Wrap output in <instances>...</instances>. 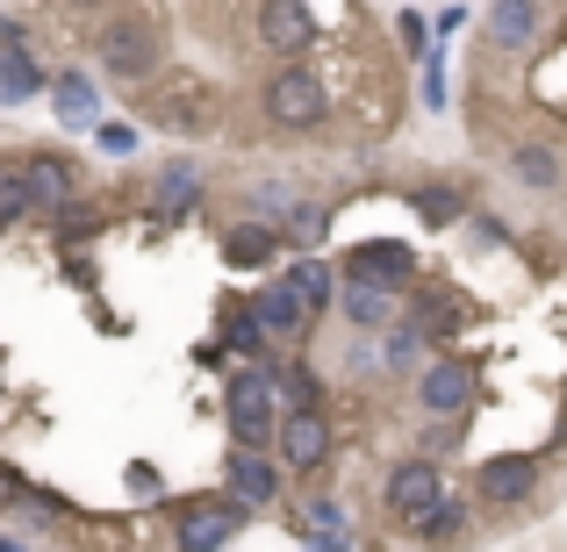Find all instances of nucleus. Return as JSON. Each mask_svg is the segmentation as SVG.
Returning <instances> with one entry per match:
<instances>
[{
  "instance_id": "obj_19",
  "label": "nucleus",
  "mask_w": 567,
  "mask_h": 552,
  "mask_svg": "<svg viewBox=\"0 0 567 552\" xmlns=\"http://www.w3.org/2000/svg\"><path fill=\"white\" fill-rule=\"evenodd\" d=\"M511 166H517V180H525V187H554V180H560V158H554V152H539V144H525Z\"/></svg>"
},
{
  "instance_id": "obj_5",
  "label": "nucleus",
  "mask_w": 567,
  "mask_h": 552,
  "mask_svg": "<svg viewBox=\"0 0 567 552\" xmlns=\"http://www.w3.org/2000/svg\"><path fill=\"white\" fill-rule=\"evenodd\" d=\"M237 531H245V502L230 496V502H187L173 539H181L187 552H208V545H230Z\"/></svg>"
},
{
  "instance_id": "obj_14",
  "label": "nucleus",
  "mask_w": 567,
  "mask_h": 552,
  "mask_svg": "<svg viewBox=\"0 0 567 552\" xmlns=\"http://www.w3.org/2000/svg\"><path fill=\"white\" fill-rule=\"evenodd\" d=\"M346 316L352 323H388L395 316V288H388V280H346Z\"/></svg>"
},
{
  "instance_id": "obj_2",
  "label": "nucleus",
  "mask_w": 567,
  "mask_h": 552,
  "mask_svg": "<svg viewBox=\"0 0 567 552\" xmlns=\"http://www.w3.org/2000/svg\"><path fill=\"white\" fill-rule=\"evenodd\" d=\"M323 108H331V94H323V80L309 65L274 72V86H266V115H274L280 129H317Z\"/></svg>"
},
{
  "instance_id": "obj_11",
  "label": "nucleus",
  "mask_w": 567,
  "mask_h": 552,
  "mask_svg": "<svg viewBox=\"0 0 567 552\" xmlns=\"http://www.w3.org/2000/svg\"><path fill=\"white\" fill-rule=\"evenodd\" d=\"M532 488H539V467H532V459H488L482 467V496L496 502V510H517Z\"/></svg>"
},
{
  "instance_id": "obj_13",
  "label": "nucleus",
  "mask_w": 567,
  "mask_h": 552,
  "mask_svg": "<svg viewBox=\"0 0 567 552\" xmlns=\"http://www.w3.org/2000/svg\"><path fill=\"white\" fill-rule=\"evenodd\" d=\"M29 187H37V208H65L72 201V158H58V152H43V158H29Z\"/></svg>"
},
{
  "instance_id": "obj_15",
  "label": "nucleus",
  "mask_w": 567,
  "mask_h": 552,
  "mask_svg": "<svg viewBox=\"0 0 567 552\" xmlns=\"http://www.w3.org/2000/svg\"><path fill=\"white\" fill-rule=\"evenodd\" d=\"M0 37H8V51H0V101H29L37 94V65H29V51L14 43V22L0 29Z\"/></svg>"
},
{
  "instance_id": "obj_20",
  "label": "nucleus",
  "mask_w": 567,
  "mask_h": 552,
  "mask_svg": "<svg viewBox=\"0 0 567 552\" xmlns=\"http://www.w3.org/2000/svg\"><path fill=\"white\" fill-rule=\"evenodd\" d=\"M37 208V187H29V173H0V222L29 216Z\"/></svg>"
},
{
  "instance_id": "obj_18",
  "label": "nucleus",
  "mask_w": 567,
  "mask_h": 552,
  "mask_svg": "<svg viewBox=\"0 0 567 552\" xmlns=\"http://www.w3.org/2000/svg\"><path fill=\"white\" fill-rule=\"evenodd\" d=\"M58 115L65 123H94V86L80 72H58Z\"/></svg>"
},
{
  "instance_id": "obj_24",
  "label": "nucleus",
  "mask_w": 567,
  "mask_h": 552,
  "mask_svg": "<svg viewBox=\"0 0 567 552\" xmlns=\"http://www.w3.org/2000/svg\"><path fill=\"white\" fill-rule=\"evenodd\" d=\"M194 201V173H166V187H158V208H187Z\"/></svg>"
},
{
  "instance_id": "obj_7",
  "label": "nucleus",
  "mask_w": 567,
  "mask_h": 552,
  "mask_svg": "<svg viewBox=\"0 0 567 552\" xmlns=\"http://www.w3.org/2000/svg\"><path fill=\"white\" fill-rule=\"evenodd\" d=\"M259 37H266V51H309V43H317V14H309L302 0H266Z\"/></svg>"
},
{
  "instance_id": "obj_26",
  "label": "nucleus",
  "mask_w": 567,
  "mask_h": 552,
  "mask_svg": "<svg viewBox=\"0 0 567 552\" xmlns=\"http://www.w3.org/2000/svg\"><path fill=\"white\" fill-rule=\"evenodd\" d=\"M295 237H302V244H317V237H323V208H302V216H295Z\"/></svg>"
},
{
  "instance_id": "obj_10",
  "label": "nucleus",
  "mask_w": 567,
  "mask_h": 552,
  "mask_svg": "<svg viewBox=\"0 0 567 552\" xmlns=\"http://www.w3.org/2000/svg\"><path fill=\"white\" fill-rule=\"evenodd\" d=\"M274 488H280V473H274V459H266L259 445L230 452V496L245 502V510H266V502H274Z\"/></svg>"
},
{
  "instance_id": "obj_1",
  "label": "nucleus",
  "mask_w": 567,
  "mask_h": 552,
  "mask_svg": "<svg viewBox=\"0 0 567 552\" xmlns=\"http://www.w3.org/2000/svg\"><path fill=\"white\" fill-rule=\"evenodd\" d=\"M280 387L274 373H245V381H230V395H223V416H230V438L237 445H266L280 430Z\"/></svg>"
},
{
  "instance_id": "obj_9",
  "label": "nucleus",
  "mask_w": 567,
  "mask_h": 552,
  "mask_svg": "<svg viewBox=\"0 0 567 552\" xmlns=\"http://www.w3.org/2000/svg\"><path fill=\"white\" fill-rule=\"evenodd\" d=\"M251 309H259L266 337H302V331H309V302H302V288H295V280L259 288V294H251Z\"/></svg>"
},
{
  "instance_id": "obj_17",
  "label": "nucleus",
  "mask_w": 567,
  "mask_h": 552,
  "mask_svg": "<svg viewBox=\"0 0 567 552\" xmlns=\"http://www.w3.org/2000/svg\"><path fill=\"white\" fill-rule=\"evenodd\" d=\"M302 531H309V539H323V545H346L352 539V524H346V510H338V502H309V510H302Z\"/></svg>"
},
{
  "instance_id": "obj_21",
  "label": "nucleus",
  "mask_w": 567,
  "mask_h": 552,
  "mask_svg": "<svg viewBox=\"0 0 567 552\" xmlns=\"http://www.w3.org/2000/svg\"><path fill=\"white\" fill-rule=\"evenodd\" d=\"M288 280H295V288H302V302H309V309H323V302H331V273H323L317 259H302V265H295Z\"/></svg>"
},
{
  "instance_id": "obj_23",
  "label": "nucleus",
  "mask_w": 567,
  "mask_h": 552,
  "mask_svg": "<svg viewBox=\"0 0 567 552\" xmlns=\"http://www.w3.org/2000/svg\"><path fill=\"white\" fill-rule=\"evenodd\" d=\"M266 251H274V237H266V230H237V237H230V259H237V265H259Z\"/></svg>"
},
{
  "instance_id": "obj_16",
  "label": "nucleus",
  "mask_w": 567,
  "mask_h": 552,
  "mask_svg": "<svg viewBox=\"0 0 567 552\" xmlns=\"http://www.w3.org/2000/svg\"><path fill=\"white\" fill-rule=\"evenodd\" d=\"M532 29H539V0H496V14H488V37L511 51V43H525Z\"/></svg>"
},
{
  "instance_id": "obj_12",
  "label": "nucleus",
  "mask_w": 567,
  "mask_h": 552,
  "mask_svg": "<svg viewBox=\"0 0 567 552\" xmlns=\"http://www.w3.org/2000/svg\"><path fill=\"white\" fill-rule=\"evenodd\" d=\"M346 280H388V288H402V280H410V251L402 244H352Z\"/></svg>"
},
{
  "instance_id": "obj_27",
  "label": "nucleus",
  "mask_w": 567,
  "mask_h": 552,
  "mask_svg": "<svg viewBox=\"0 0 567 552\" xmlns=\"http://www.w3.org/2000/svg\"><path fill=\"white\" fill-rule=\"evenodd\" d=\"M72 8H101V0H72Z\"/></svg>"
},
{
  "instance_id": "obj_3",
  "label": "nucleus",
  "mask_w": 567,
  "mask_h": 552,
  "mask_svg": "<svg viewBox=\"0 0 567 552\" xmlns=\"http://www.w3.org/2000/svg\"><path fill=\"white\" fill-rule=\"evenodd\" d=\"M101 65L115 72V80H144V72L158 65V37H152V22H109L101 29Z\"/></svg>"
},
{
  "instance_id": "obj_22",
  "label": "nucleus",
  "mask_w": 567,
  "mask_h": 552,
  "mask_svg": "<svg viewBox=\"0 0 567 552\" xmlns=\"http://www.w3.org/2000/svg\"><path fill=\"white\" fill-rule=\"evenodd\" d=\"M416 531H424V539H460V531H467V510L439 496V510H431V517H424V524H416Z\"/></svg>"
},
{
  "instance_id": "obj_8",
  "label": "nucleus",
  "mask_w": 567,
  "mask_h": 552,
  "mask_svg": "<svg viewBox=\"0 0 567 552\" xmlns=\"http://www.w3.org/2000/svg\"><path fill=\"white\" fill-rule=\"evenodd\" d=\"M467 395H474L467 360H439V366H424V381H416V402H424L431 416H460V409H467Z\"/></svg>"
},
{
  "instance_id": "obj_4",
  "label": "nucleus",
  "mask_w": 567,
  "mask_h": 552,
  "mask_svg": "<svg viewBox=\"0 0 567 552\" xmlns=\"http://www.w3.org/2000/svg\"><path fill=\"white\" fill-rule=\"evenodd\" d=\"M280 452H288V467H323L331 459V416L317 402H295L280 416Z\"/></svg>"
},
{
  "instance_id": "obj_6",
  "label": "nucleus",
  "mask_w": 567,
  "mask_h": 552,
  "mask_svg": "<svg viewBox=\"0 0 567 552\" xmlns=\"http://www.w3.org/2000/svg\"><path fill=\"white\" fill-rule=\"evenodd\" d=\"M439 496H445V481H439V467H431V459H410V467L388 473V510L410 517V524H424V517L439 510Z\"/></svg>"
},
{
  "instance_id": "obj_25",
  "label": "nucleus",
  "mask_w": 567,
  "mask_h": 552,
  "mask_svg": "<svg viewBox=\"0 0 567 552\" xmlns=\"http://www.w3.org/2000/svg\"><path fill=\"white\" fill-rule=\"evenodd\" d=\"M410 360H416V331L395 323V331H388V366H410Z\"/></svg>"
}]
</instances>
